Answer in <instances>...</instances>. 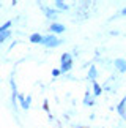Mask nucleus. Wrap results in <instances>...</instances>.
I'll list each match as a JSON object with an SVG mask.
<instances>
[{
  "label": "nucleus",
  "instance_id": "obj_1",
  "mask_svg": "<svg viewBox=\"0 0 126 128\" xmlns=\"http://www.w3.org/2000/svg\"><path fill=\"white\" fill-rule=\"evenodd\" d=\"M41 44H43V46H46V48H57L59 44H62V40H59L54 33H49V35L43 36Z\"/></svg>",
  "mask_w": 126,
  "mask_h": 128
},
{
  "label": "nucleus",
  "instance_id": "obj_2",
  "mask_svg": "<svg viewBox=\"0 0 126 128\" xmlns=\"http://www.w3.org/2000/svg\"><path fill=\"white\" fill-rule=\"evenodd\" d=\"M40 8H41V11L46 14V18H47V19H52V21H54V19L57 18V14H59V11H57V10L49 8V6H46V5H41V3H40Z\"/></svg>",
  "mask_w": 126,
  "mask_h": 128
},
{
  "label": "nucleus",
  "instance_id": "obj_3",
  "mask_svg": "<svg viewBox=\"0 0 126 128\" xmlns=\"http://www.w3.org/2000/svg\"><path fill=\"white\" fill-rule=\"evenodd\" d=\"M17 100H19V103H21V106H22L24 111H28V109H30V104H32V96L30 95H27V96L19 95Z\"/></svg>",
  "mask_w": 126,
  "mask_h": 128
},
{
  "label": "nucleus",
  "instance_id": "obj_4",
  "mask_svg": "<svg viewBox=\"0 0 126 128\" xmlns=\"http://www.w3.org/2000/svg\"><path fill=\"white\" fill-rule=\"evenodd\" d=\"M114 65H115L118 73H126V60L125 58H115Z\"/></svg>",
  "mask_w": 126,
  "mask_h": 128
},
{
  "label": "nucleus",
  "instance_id": "obj_5",
  "mask_svg": "<svg viewBox=\"0 0 126 128\" xmlns=\"http://www.w3.org/2000/svg\"><path fill=\"white\" fill-rule=\"evenodd\" d=\"M117 112L123 117V119H126V95L123 96V100L117 104Z\"/></svg>",
  "mask_w": 126,
  "mask_h": 128
},
{
  "label": "nucleus",
  "instance_id": "obj_6",
  "mask_svg": "<svg viewBox=\"0 0 126 128\" xmlns=\"http://www.w3.org/2000/svg\"><path fill=\"white\" fill-rule=\"evenodd\" d=\"M49 28H51V32L54 33V35L55 33H63L65 32V26H63V24H59V22H52Z\"/></svg>",
  "mask_w": 126,
  "mask_h": 128
},
{
  "label": "nucleus",
  "instance_id": "obj_7",
  "mask_svg": "<svg viewBox=\"0 0 126 128\" xmlns=\"http://www.w3.org/2000/svg\"><path fill=\"white\" fill-rule=\"evenodd\" d=\"M11 103H13V106H16V100H17V96H19V93H17V88H16V84H14V81H13V78H11Z\"/></svg>",
  "mask_w": 126,
  "mask_h": 128
},
{
  "label": "nucleus",
  "instance_id": "obj_8",
  "mask_svg": "<svg viewBox=\"0 0 126 128\" xmlns=\"http://www.w3.org/2000/svg\"><path fill=\"white\" fill-rule=\"evenodd\" d=\"M28 40H30V43H33V44H41V41H43V35H41V33H32Z\"/></svg>",
  "mask_w": 126,
  "mask_h": 128
},
{
  "label": "nucleus",
  "instance_id": "obj_9",
  "mask_svg": "<svg viewBox=\"0 0 126 128\" xmlns=\"http://www.w3.org/2000/svg\"><path fill=\"white\" fill-rule=\"evenodd\" d=\"M96 76H98L96 66H95V65H91V66H90V70H88V79H90L91 82H95V81H96Z\"/></svg>",
  "mask_w": 126,
  "mask_h": 128
},
{
  "label": "nucleus",
  "instance_id": "obj_10",
  "mask_svg": "<svg viewBox=\"0 0 126 128\" xmlns=\"http://www.w3.org/2000/svg\"><path fill=\"white\" fill-rule=\"evenodd\" d=\"M60 62H62V65H65V63H69L72 62V56L69 52H65V54H62V58H60Z\"/></svg>",
  "mask_w": 126,
  "mask_h": 128
},
{
  "label": "nucleus",
  "instance_id": "obj_11",
  "mask_svg": "<svg viewBox=\"0 0 126 128\" xmlns=\"http://www.w3.org/2000/svg\"><path fill=\"white\" fill-rule=\"evenodd\" d=\"M91 86H93V96H99L101 95V93H103V88H101L99 87V84H98V82H91Z\"/></svg>",
  "mask_w": 126,
  "mask_h": 128
},
{
  "label": "nucleus",
  "instance_id": "obj_12",
  "mask_svg": "<svg viewBox=\"0 0 126 128\" xmlns=\"http://www.w3.org/2000/svg\"><path fill=\"white\" fill-rule=\"evenodd\" d=\"M55 6L59 8V10H62V11H66V10H69V6H68L65 2H62V0H55Z\"/></svg>",
  "mask_w": 126,
  "mask_h": 128
},
{
  "label": "nucleus",
  "instance_id": "obj_13",
  "mask_svg": "<svg viewBox=\"0 0 126 128\" xmlns=\"http://www.w3.org/2000/svg\"><path fill=\"white\" fill-rule=\"evenodd\" d=\"M9 36H11V30H6V32H0V44H2L3 41H6Z\"/></svg>",
  "mask_w": 126,
  "mask_h": 128
},
{
  "label": "nucleus",
  "instance_id": "obj_14",
  "mask_svg": "<svg viewBox=\"0 0 126 128\" xmlns=\"http://www.w3.org/2000/svg\"><path fill=\"white\" fill-rule=\"evenodd\" d=\"M84 103H85L87 106H93V104H95V100H93V98H90V92H87V93H85Z\"/></svg>",
  "mask_w": 126,
  "mask_h": 128
},
{
  "label": "nucleus",
  "instance_id": "obj_15",
  "mask_svg": "<svg viewBox=\"0 0 126 128\" xmlns=\"http://www.w3.org/2000/svg\"><path fill=\"white\" fill-rule=\"evenodd\" d=\"M71 68H72V62H69V63H65V65H62L60 71H62V73H68V71H71Z\"/></svg>",
  "mask_w": 126,
  "mask_h": 128
},
{
  "label": "nucleus",
  "instance_id": "obj_16",
  "mask_svg": "<svg viewBox=\"0 0 126 128\" xmlns=\"http://www.w3.org/2000/svg\"><path fill=\"white\" fill-rule=\"evenodd\" d=\"M9 27H11V21H6L5 24H2V26H0V32H6V30H9Z\"/></svg>",
  "mask_w": 126,
  "mask_h": 128
},
{
  "label": "nucleus",
  "instance_id": "obj_17",
  "mask_svg": "<svg viewBox=\"0 0 126 128\" xmlns=\"http://www.w3.org/2000/svg\"><path fill=\"white\" fill-rule=\"evenodd\" d=\"M60 74H62V71H60V70H52V76H54V78L60 76Z\"/></svg>",
  "mask_w": 126,
  "mask_h": 128
},
{
  "label": "nucleus",
  "instance_id": "obj_18",
  "mask_svg": "<svg viewBox=\"0 0 126 128\" xmlns=\"http://www.w3.org/2000/svg\"><path fill=\"white\" fill-rule=\"evenodd\" d=\"M43 108H44V111H49V104H47V101L43 103Z\"/></svg>",
  "mask_w": 126,
  "mask_h": 128
},
{
  "label": "nucleus",
  "instance_id": "obj_19",
  "mask_svg": "<svg viewBox=\"0 0 126 128\" xmlns=\"http://www.w3.org/2000/svg\"><path fill=\"white\" fill-rule=\"evenodd\" d=\"M122 14H123V16H126V8H123V10H122Z\"/></svg>",
  "mask_w": 126,
  "mask_h": 128
}]
</instances>
